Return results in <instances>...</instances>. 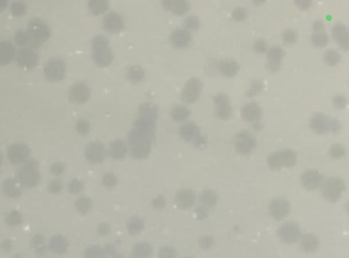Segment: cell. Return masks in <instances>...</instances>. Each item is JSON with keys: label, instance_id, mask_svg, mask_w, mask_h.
<instances>
[{"label": "cell", "instance_id": "6da1fadb", "mask_svg": "<svg viewBox=\"0 0 349 258\" xmlns=\"http://www.w3.org/2000/svg\"><path fill=\"white\" fill-rule=\"evenodd\" d=\"M140 116L133 124L128 134V143L131 156L135 159H145L151 150L156 135V120L157 108L149 103L140 107Z\"/></svg>", "mask_w": 349, "mask_h": 258}, {"label": "cell", "instance_id": "7a4b0ae2", "mask_svg": "<svg viewBox=\"0 0 349 258\" xmlns=\"http://www.w3.org/2000/svg\"><path fill=\"white\" fill-rule=\"evenodd\" d=\"M92 57L94 63L100 67H107L114 60V53L107 36L98 34L91 41Z\"/></svg>", "mask_w": 349, "mask_h": 258}, {"label": "cell", "instance_id": "3957f363", "mask_svg": "<svg viewBox=\"0 0 349 258\" xmlns=\"http://www.w3.org/2000/svg\"><path fill=\"white\" fill-rule=\"evenodd\" d=\"M309 127L319 135L339 133L343 128L341 123L337 119L322 112H316L312 115L309 121Z\"/></svg>", "mask_w": 349, "mask_h": 258}, {"label": "cell", "instance_id": "277c9868", "mask_svg": "<svg viewBox=\"0 0 349 258\" xmlns=\"http://www.w3.org/2000/svg\"><path fill=\"white\" fill-rule=\"evenodd\" d=\"M30 37V45L33 47L40 46L50 36V29L47 24L39 18H32L27 25Z\"/></svg>", "mask_w": 349, "mask_h": 258}, {"label": "cell", "instance_id": "5b68a950", "mask_svg": "<svg viewBox=\"0 0 349 258\" xmlns=\"http://www.w3.org/2000/svg\"><path fill=\"white\" fill-rule=\"evenodd\" d=\"M268 163L272 170H279L282 167H292L297 163V154L287 149L272 152L268 156Z\"/></svg>", "mask_w": 349, "mask_h": 258}, {"label": "cell", "instance_id": "8992f818", "mask_svg": "<svg viewBox=\"0 0 349 258\" xmlns=\"http://www.w3.org/2000/svg\"><path fill=\"white\" fill-rule=\"evenodd\" d=\"M345 190H346V184L344 180L336 177H329L326 179L322 187L323 197L332 203L339 201L341 198L342 194Z\"/></svg>", "mask_w": 349, "mask_h": 258}, {"label": "cell", "instance_id": "52a82bcc", "mask_svg": "<svg viewBox=\"0 0 349 258\" xmlns=\"http://www.w3.org/2000/svg\"><path fill=\"white\" fill-rule=\"evenodd\" d=\"M66 64L62 58H52L45 63L43 73L49 81H59L66 75Z\"/></svg>", "mask_w": 349, "mask_h": 258}, {"label": "cell", "instance_id": "ba28073f", "mask_svg": "<svg viewBox=\"0 0 349 258\" xmlns=\"http://www.w3.org/2000/svg\"><path fill=\"white\" fill-rule=\"evenodd\" d=\"M203 90V83L197 77H191L184 85L181 92V98L186 104H193L200 98Z\"/></svg>", "mask_w": 349, "mask_h": 258}, {"label": "cell", "instance_id": "9c48e42d", "mask_svg": "<svg viewBox=\"0 0 349 258\" xmlns=\"http://www.w3.org/2000/svg\"><path fill=\"white\" fill-rule=\"evenodd\" d=\"M234 142L236 151L244 156L251 153L257 146V139L254 134L246 129L236 134Z\"/></svg>", "mask_w": 349, "mask_h": 258}, {"label": "cell", "instance_id": "30bf717a", "mask_svg": "<svg viewBox=\"0 0 349 258\" xmlns=\"http://www.w3.org/2000/svg\"><path fill=\"white\" fill-rule=\"evenodd\" d=\"M277 235L281 242L284 243L289 245L295 243L300 238V227L296 223L292 221L285 223L277 231Z\"/></svg>", "mask_w": 349, "mask_h": 258}, {"label": "cell", "instance_id": "8fae6325", "mask_svg": "<svg viewBox=\"0 0 349 258\" xmlns=\"http://www.w3.org/2000/svg\"><path fill=\"white\" fill-rule=\"evenodd\" d=\"M69 100L74 104L86 102L90 97V89L84 81L76 82L69 90Z\"/></svg>", "mask_w": 349, "mask_h": 258}, {"label": "cell", "instance_id": "7c38bea8", "mask_svg": "<svg viewBox=\"0 0 349 258\" xmlns=\"http://www.w3.org/2000/svg\"><path fill=\"white\" fill-rule=\"evenodd\" d=\"M15 61L20 67L33 68L38 63V56L32 47H22L17 51Z\"/></svg>", "mask_w": 349, "mask_h": 258}, {"label": "cell", "instance_id": "4fadbf2b", "mask_svg": "<svg viewBox=\"0 0 349 258\" xmlns=\"http://www.w3.org/2000/svg\"><path fill=\"white\" fill-rule=\"evenodd\" d=\"M31 149L26 144L16 142L12 144L7 149V156L10 161L13 163H22L29 157Z\"/></svg>", "mask_w": 349, "mask_h": 258}, {"label": "cell", "instance_id": "5bb4252c", "mask_svg": "<svg viewBox=\"0 0 349 258\" xmlns=\"http://www.w3.org/2000/svg\"><path fill=\"white\" fill-rule=\"evenodd\" d=\"M18 178L22 183L27 185L35 184L38 180V162L31 160L18 170Z\"/></svg>", "mask_w": 349, "mask_h": 258}, {"label": "cell", "instance_id": "9a60e30c", "mask_svg": "<svg viewBox=\"0 0 349 258\" xmlns=\"http://www.w3.org/2000/svg\"><path fill=\"white\" fill-rule=\"evenodd\" d=\"M290 204L284 198H275L269 205L270 214L275 221L285 219L290 213Z\"/></svg>", "mask_w": 349, "mask_h": 258}, {"label": "cell", "instance_id": "2e32d148", "mask_svg": "<svg viewBox=\"0 0 349 258\" xmlns=\"http://www.w3.org/2000/svg\"><path fill=\"white\" fill-rule=\"evenodd\" d=\"M323 175L318 170L310 169L301 175L300 182L306 190H314L323 184Z\"/></svg>", "mask_w": 349, "mask_h": 258}, {"label": "cell", "instance_id": "e0dca14e", "mask_svg": "<svg viewBox=\"0 0 349 258\" xmlns=\"http://www.w3.org/2000/svg\"><path fill=\"white\" fill-rule=\"evenodd\" d=\"M216 115L222 120H227L232 114V106L230 100L226 94H217L213 98Z\"/></svg>", "mask_w": 349, "mask_h": 258}, {"label": "cell", "instance_id": "ac0fdd59", "mask_svg": "<svg viewBox=\"0 0 349 258\" xmlns=\"http://www.w3.org/2000/svg\"><path fill=\"white\" fill-rule=\"evenodd\" d=\"M125 27L121 15L116 12H110L103 19V28L110 33H118Z\"/></svg>", "mask_w": 349, "mask_h": 258}, {"label": "cell", "instance_id": "d6986e66", "mask_svg": "<svg viewBox=\"0 0 349 258\" xmlns=\"http://www.w3.org/2000/svg\"><path fill=\"white\" fill-rule=\"evenodd\" d=\"M284 56H285V52L281 46H272L268 51V62L266 67L270 71L274 72V73L279 71Z\"/></svg>", "mask_w": 349, "mask_h": 258}, {"label": "cell", "instance_id": "ffe728a7", "mask_svg": "<svg viewBox=\"0 0 349 258\" xmlns=\"http://www.w3.org/2000/svg\"><path fill=\"white\" fill-rule=\"evenodd\" d=\"M85 156L89 161L94 163L102 161L106 156L105 146L97 141L90 142L86 147Z\"/></svg>", "mask_w": 349, "mask_h": 258}, {"label": "cell", "instance_id": "44dd1931", "mask_svg": "<svg viewBox=\"0 0 349 258\" xmlns=\"http://www.w3.org/2000/svg\"><path fill=\"white\" fill-rule=\"evenodd\" d=\"M333 39L343 50L348 51L349 48V30L344 24L336 23L332 29Z\"/></svg>", "mask_w": 349, "mask_h": 258}, {"label": "cell", "instance_id": "7402d4cb", "mask_svg": "<svg viewBox=\"0 0 349 258\" xmlns=\"http://www.w3.org/2000/svg\"><path fill=\"white\" fill-rule=\"evenodd\" d=\"M241 118L248 122H258L262 115V108L255 101H251L243 106L241 111Z\"/></svg>", "mask_w": 349, "mask_h": 258}, {"label": "cell", "instance_id": "603a6c76", "mask_svg": "<svg viewBox=\"0 0 349 258\" xmlns=\"http://www.w3.org/2000/svg\"><path fill=\"white\" fill-rule=\"evenodd\" d=\"M171 42L177 49H186L192 42V36L187 30L177 28L174 30L171 35Z\"/></svg>", "mask_w": 349, "mask_h": 258}, {"label": "cell", "instance_id": "cb8c5ba5", "mask_svg": "<svg viewBox=\"0 0 349 258\" xmlns=\"http://www.w3.org/2000/svg\"><path fill=\"white\" fill-rule=\"evenodd\" d=\"M17 51L12 42L2 40L0 42V64H8L16 56Z\"/></svg>", "mask_w": 349, "mask_h": 258}, {"label": "cell", "instance_id": "d4e9b609", "mask_svg": "<svg viewBox=\"0 0 349 258\" xmlns=\"http://www.w3.org/2000/svg\"><path fill=\"white\" fill-rule=\"evenodd\" d=\"M181 137L186 142H194L200 136V128L195 123L187 122L179 128Z\"/></svg>", "mask_w": 349, "mask_h": 258}, {"label": "cell", "instance_id": "484cf974", "mask_svg": "<svg viewBox=\"0 0 349 258\" xmlns=\"http://www.w3.org/2000/svg\"><path fill=\"white\" fill-rule=\"evenodd\" d=\"M162 4L166 9L179 15L186 14L190 7L189 2L185 0H165Z\"/></svg>", "mask_w": 349, "mask_h": 258}, {"label": "cell", "instance_id": "4316f807", "mask_svg": "<svg viewBox=\"0 0 349 258\" xmlns=\"http://www.w3.org/2000/svg\"><path fill=\"white\" fill-rule=\"evenodd\" d=\"M301 249L305 253L316 252L320 246L319 239L311 233L305 234L301 239Z\"/></svg>", "mask_w": 349, "mask_h": 258}, {"label": "cell", "instance_id": "83f0119b", "mask_svg": "<svg viewBox=\"0 0 349 258\" xmlns=\"http://www.w3.org/2000/svg\"><path fill=\"white\" fill-rule=\"evenodd\" d=\"M219 69L223 75L233 77L235 76L240 69L239 64L234 59H223L219 63Z\"/></svg>", "mask_w": 349, "mask_h": 258}, {"label": "cell", "instance_id": "f1b7e54d", "mask_svg": "<svg viewBox=\"0 0 349 258\" xmlns=\"http://www.w3.org/2000/svg\"><path fill=\"white\" fill-rule=\"evenodd\" d=\"M176 201L180 208L189 209L194 203V193L191 190H181L176 195Z\"/></svg>", "mask_w": 349, "mask_h": 258}, {"label": "cell", "instance_id": "f546056e", "mask_svg": "<svg viewBox=\"0 0 349 258\" xmlns=\"http://www.w3.org/2000/svg\"><path fill=\"white\" fill-rule=\"evenodd\" d=\"M110 154L115 159H121L126 156L127 146L124 141L116 139L112 142L110 146Z\"/></svg>", "mask_w": 349, "mask_h": 258}, {"label": "cell", "instance_id": "4dcf8cb0", "mask_svg": "<svg viewBox=\"0 0 349 258\" xmlns=\"http://www.w3.org/2000/svg\"><path fill=\"white\" fill-rule=\"evenodd\" d=\"M87 6L92 14L97 15L108 9L110 2L107 0H90L87 2Z\"/></svg>", "mask_w": 349, "mask_h": 258}, {"label": "cell", "instance_id": "1f68e13d", "mask_svg": "<svg viewBox=\"0 0 349 258\" xmlns=\"http://www.w3.org/2000/svg\"><path fill=\"white\" fill-rule=\"evenodd\" d=\"M190 115L191 111L184 105H175L171 109V116L176 122L186 121Z\"/></svg>", "mask_w": 349, "mask_h": 258}, {"label": "cell", "instance_id": "d6a6232c", "mask_svg": "<svg viewBox=\"0 0 349 258\" xmlns=\"http://www.w3.org/2000/svg\"><path fill=\"white\" fill-rule=\"evenodd\" d=\"M145 70L141 66L133 65L128 68L127 72V78L133 83H138L145 77Z\"/></svg>", "mask_w": 349, "mask_h": 258}, {"label": "cell", "instance_id": "836d02e7", "mask_svg": "<svg viewBox=\"0 0 349 258\" xmlns=\"http://www.w3.org/2000/svg\"><path fill=\"white\" fill-rule=\"evenodd\" d=\"M311 42L316 47H324L329 43V36L326 31H315L311 35Z\"/></svg>", "mask_w": 349, "mask_h": 258}, {"label": "cell", "instance_id": "e575fe53", "mask_svg": "<svg viewBox=\"0 0 349 258\" xmlns=\"http://www.w3.org/2000/svg\"><path fill=\"white\" fill-rule=\"evenodd\" d=\"M323 59H324L325 63L328 65L334 67V66L340 63L342 57L339 52L335 50V49H330L326 51V53H324V56H323Z\"/></svg>", "mask_w": 349, "mask_h": 258}, {"label": "cell", "instance_id": "d590c367", "mask_svg": "<svg viewBox=\"0 0 349 258\" xmlns=\"http://www.w3.org/2000/svg\"><path fill=\"white\" fill-rule=\"evenodd\" d=\"M298 38H299V34L295 30L292 28H287L282 32V39L285 44H295L298 41Z\"/></svg>", "mask_w": 349, "mask_h": 258}, {"label": "cell", "instance_id": "8d00e7d4", "mask_svg": "<svg viewBox=\"0 0 349 258\" xmlns=\"http://www.w3.org/2000/svg\"><path fill=\"white\" fill-rule=\"evenodd\" d=\"M200 201L207 207H213L217 202V194L210 190H204L200 195Z\"/></svg>", "mask_w": 349, "mask_h": 258}, {"label": "cell", "instance_id": "74e56055", "mask_svg": "<svg viewBox=\"0 0 349 258\" xmlns=\"http://www.w3.org/2000/svg\"><path fill=\"white\" fill-rule=\"evenodd\" d=\"M264 83L261 80H254L251 82L249 88L246 91V97H253L258 95L264 90Z\"/></svg>", "mask_w": 349, "mask_h": 258}, {"label": "cell", "instance_id": "f35d334b", "mask_svg": "<svg viewBox=\"0 0 349 258\" xmlns=\"http://www.w3.org/2000/svg\"><path fill=\"white\" fill-rule=\"evenodd\" d=\"M15 43L21 46H25L30 44V37L27 30L18 29L14 35Z\"/></svg>", "mask_w": 349, "mask_h": 258}, {"label": "cell", "instance_id": "ab89813d", "mask_svg": "<svg viewBox=\"0 0 349 258\" xmlns=\"http://www.w3.org/2000/svg\"><path fill=\"white\" fill-rule=\"evenodd\" d=\"M26 5L22 1H12L10 5V11L14 15H23L26 12Z\"/></svg>", "mask_w": 349, "mask_h": 258}, {"label": "cell", "instance_id": "60d3db41", "mask_svg": "<svg viewBox=\"0 0 349 258\" xmlns=\"http://www.w3.org/2000/svg\"><path fill=\"white\" fill-rule=\"evenodd\" d=\"M329 153L333 159H340L346 155V148L341 144H334L330 147Z\"/></svg>", "mask_w": 349, "mask_h": 258}, {"label": "cell", "instance_id": "b9f144b4", "mask_svg": "<svg viewBox=\"0 0 349 258\" xmlns=\"http://www.w3.org/2000/svg\"><path fill=\"white\" fill-rule=\"evenodd\" d=\"M184 25L187 29L189 30H197L200 27V21L199 18L195 15H189V17L186 18Z\"/></svg>", "mask_w": 349, "mask_h": 258}, {"label": "cell", "instance_id": "7bdbcfd3", "mask_svg": "<svg viewBox=\"0 0 349 258\" xmlns=\"http://www.w3.org/2000/svg\"><path fill=\"white\" fill-rule=\"evenodd\" d=\"M90 123L87 120L80 119L76 124V129L81 135H87L90 131Z\"/></svg>", "mask_w": 349, "mask_h": 258}, {"label": "cell", "instance_id": "ee69618b", "mask_svg": "<svg viewBox=\"0 0 349 258\" xmlns=\"http://www.w3.org/2000/svg\"><path fill=\"white\" fill-rule=\"evenodd\" d=\"M333 104L337 109H344L347 104V99L342 94H337L333 97Z\"/></svg>", "mask_w": 349, "mask_h": 258}, {"label": "cell", "instance_id": "f6af8a7d", "mask_svg": "<svg viewBox=\"0 0 349 258\" xmlns=\"http://www.w3.org/2000/svg\"><path fill=\"white\" fill-rule=\"evenodd\" d=\"M232 17L237 22H241V21L245 19L247 17V12H246L245 8L243 7H237L234 8L232 13Z\"/></svg>", "mask_w": 349, "mask_h": 258}, {"label": "cell", "instance_id": "bcb514c9", "mask_svg": "<svg viewBox=\"0 0 349 258\" xmlns=\"http://www.w3.org/2000/svg\"><path fill=\"white\" fill-rule=\"evenodd\" d=\"M253 47L258 53H264L267 51V49H268L267 43L263 39H258V40H256Z\"/></svg>", "mask_w": 349, "mask_h": 258}, {"label": "cell", "instance_id": "7dc6e473", "mask_svg": "<svg viewBox=\"0 0 349 258\" xmlns=\"http://www.w3.org/2000/svg\"><path fill=\"white\" fill-rule=\"evenodd\" d=\"M295 4L301 9L305 10L310 8L313 2L310 1V0H297V1H295Z\"/></svg>", "mask_w": 349, "mask_h": 258}, {"label": "cell", "instance_id": "c3c4849f", "mask_svg": "<svg viewBox=\"0 0 349 258\" xmlns=\"http://www.w3.org/2000/svg\"><path fill=\"white\" fill-rule=\"evenodd\" d=\"M313 31H326V26L321 20H316L313 22Z\"/></svg>", "mask_w": 349, "mask_h": 258}, {"label": "cell", "instance_id": "681fc988", "mask_svg": "<svg viewBox=\"0 0 349 258\" xmlns=\"http://www.w3.org/2000/svg\"><path fill=\"white\" fill-rule=\"evenodd\" d=\"M193 143L194 146H197V147L204 146L206 145V138L202 135H200L197 139L194 141Z\"/></svg>", "mask_w": 349, "mask_h": 258}, {"label": "cell", "instance_id": "f907efd6", "mask_svg": "<svg viewBox=\"0 0 349 258\" xmlns=\"http://www.w3.org/2000/svg\"><path fill=\"white\" fill-rule=\"evenodd\" d=\"M52 172L53 173H56V174H59V173H62L63 171V166L60 163H55L52 166Z\"/></svg>", "mask_w": 349, "mask_h": 258}, {"label": "cell", "instance_id": "816d5d0a", "mask_svg": "<svg viewBox=\"0 0 349 258\" xmlns=\"http://www.w3.org/2000/svg\"></svg>", "mask_w": 349, "mask_h": 258}]
</instances>
